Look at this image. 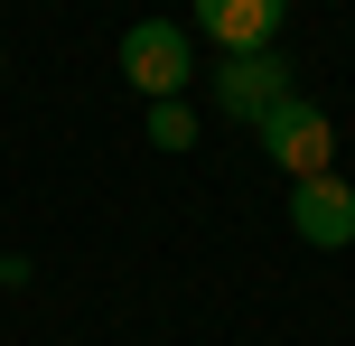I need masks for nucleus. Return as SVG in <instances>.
I'll use <instances>...</instances> for the list:
<instances>
[{"instance_id": "1", "label": "nucleus", "mask_w": 355, "mask_h": 346, "mask_svg": "<svg viewBox=\"0 0 355 346\" xmlns=\"http://www.w3.org/2000/svg\"><path fill=\"white\" fill-rule=\"evenodd\" d=\"M196 75V37L178 28V19H131L122 28V85L141 94V103H178Z\"/></svg>"}, {"instance_id": "2", "label": "nucleus", "mask_w": 355, "mask_h": 346, "mask_svg": "<svg viewBox=\"0 0 355 346\" xmlns=\"http://www.w3.org/2000/svg\"><path fill=\"white\" fill-rule=\"evenodd\" d=\"M290 94H300V75H290L281 47H252V56H225V66H215V103H225L234 122H252V131H262Z\"/></svg>"}, {"instance_id": "3", "label": "nucleus", "mask_w": 355, "mask_h": 346, "mask_svg": "<svg viewBox=\"0 0 355 346\" xmlns=\"http://www.w3.org/2000/svg\"><path fill=\"white\" fill-rule=\"evenodd\" d=\"M262 150H271L281 178H327V168H337V122H327L309 94H290V103L262 122Z\"/></svg>"}, {"instance_id": "4", "label": "nucleus", "mask_w": 355, "mask_h": 346, "mask_svg": "<svg viewBox=\"0 0 355 346\" xmlns=\"http://www.w3.org/2000/svg\"><path fill=\"white\" fill-rule=\"evenodd\" d=\"M290 234L309 253H346L355 243V187L327 168V178H290Z\"/></svg>"}, {"instance_id": "5", "label": "nucleus", "mask_w": 355, "mask_h": 346, "mask_svg": "<svg viewBox=\"0 0 355 346\" xmlns=\"http://www.w3.org/2000/svg\"><path fill=\"white\" fill-rule=\"evenodd\" d=\"M281 19H290V0H196L187 28H206L225 56H252V47H281Z\"/></svg>"}, {"instance_id": "6", "label": "nucleus", "mask_w": 355, "mask_h": 346, "mask_svg": "<svg viewBox=\"0 0 355 346\" xmlns=\"http://www.w3.org/2000/svg\"><path fill=\"white\" fill-rule=\"evenodd\" d=\"M150 141L159 150H196V112L187 103H150Z\"/></svg>"}, {"instance_id": "7", "label": "nucleus", "mask_w": 355, "mask_h": 346, "mask_svg": "<svg viewBox=\"0 0 355 346\" xmlns=\"http://www.w3.org/2000/svg\"><path fill=\"white\" fill-rule=\"evenodd\" d=\"M19 281H28V262H19V253H0V291H19Z\"/></svg>"}, {"instance_id": "8", "label": "nucleus", "mask_w": 355, "mask_h": 346, "mask_svg": "<svg viewBox=\"0 0 355 346\" xmlns=\"http://www.w3.org/2000/svg\"><path fill=\"white\" fill-rule=\"evenodd\" d=\"M0 75H10V56H0Z\"/></svg>"}]
</instances>
